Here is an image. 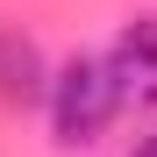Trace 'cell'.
I'll use <instances>...</instances> for the list:
<instances>
[{"instance_id":"cell-4","label":"cell","mask_w":157,"mask_h":157,"mask_svg":"<svg viewBox=\"0 0 157 157\" xmlns=\"http://www.w3.org/2000/svg\"><path fill=\"white\" fill-rule=\"evenodd\" d=\"M128 157H157V128H150V136H136V150H128Z\"/></svg>"},{"instance_id":"cell-3","label":"cell","mask_w":157,"mask_h":157,"mask_svg":"<svg viewBox=\"0 0 157 157\" xmlns=\"http://www.w3.org/2000/svg\"><path fill=\"white\" fill-rule=\"evenodd\" d=\"M0 100H7V107L43 100V50L21 29H0Z\"/></svg>"},{"instance_id":"cell-2","label":"cell","mask_w":157,"mask_h":157,"mask_svg":"<svg viewBox=\"0 0 157 157\" xmlns=\"http://www.w3.org/2000/svg\"><path fill=\"white\" fill-rule=\"evenodd\" d=\"M107 71H114V93L121 100H157V14H143V21L121 29Z\"/></svg>"},{"instance_id":"cell-1","label":"cell","mask_w":157,"mask_h":157,"mask_svg":"<svg viewBox=\"0 0 157 157\" xmlns=\"http://www.w3.org/2000/svg\"><path fill=\"white\" fill-rule=\"evenodd\" d=\"M114 107H121V93H114V71L100 57H71L57 71V86H50V121H57V143H71V150L100 143Z\"/></svg>"}]
</instances>
